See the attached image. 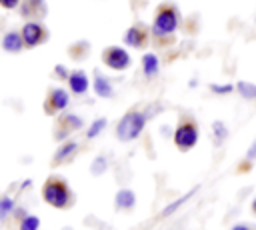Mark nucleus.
Here are the masks:
<instances>
[{
  "label": "nucleus",
  "mask_w": 256,
  "mask_h": 230,
  "mask_svg": "<svg viewBox=\"0 0 256 230\" xmlns=\"http://www.w3.org/2000/svg\"><path fill=\"white\" fill-rule=\"evenodd\" d=\"M180 24V16H178V10L174 6H162L156 16H154V22H152V34L158 36V38H164V36H170L176 32Z\"/></svg>",
  "instance_id": "f257e3e1"
},
{
  "label": "nucleus",
  "mask_w": 256,
  "mask_h": 230,
  "mask_svg": "<svg viewBox=\"0 0 256 230\" xmlns=\"http://www.w3.org/2000/svg\"><path fill=\"white\" fill-rule=\"evenodd\" d=\"M144 114L140 112H128L122 116L120 124H118V138L120 140H134L136 136H140L142 128H144Z\"/></svg>",
  "instance_id": "f03ea898"
},
{
  "label": "nucleus",
  "mask_w": 256,
  "mask_h": 230,
  "mask_svg": "<svg viewBox=\"0 0 256 230\" xmlns=\"http://www.w3.org/2000/svg\"><path fill=\"white\" fill-rule=\"evenodd\" d=\"M174 142H176V146L182 152L194 148L196 142H198V128H196V124L194 122H182L176 128V132H174Z\"/></svg>",
  "instance_id": "7ed1b4c3"
},
{
  "label": "nucleus",
  "mask_w": 256,
  "mask_h": 230,
  "mask_svg": "<svg viewBox=\"0 0 256 230\" xmlns=\"http://www.w3.org/2000/svg\"><path fill=\"white\" fill-rule=\"evenodd\" d=\"M104 64L112 70H124V68L130 66V54L124 48H118V46L106 48L104 50Z\"/></svg>",
  "instance_id": "20e7f679"
},
{
  "label": "nucleus",
  "mask_w": 256,
  "mask_h": 230,
  "mask_svg": "<svg viewBox=\"0 0 256 230\" xmlns=\"http://www.w3.org/2000/svg\"><path fill=\"white\" fill-rule=\"evenodd\" d=\"M44 200L56 208H62L66 202H68V192H66V186L60 184V182H48L44 186Z\"/></svg>",
  "instance_id": "39448f33"
},
{
  "label": "nucleus",
  "mask_w": 256,
  "mask_h": 230,
  "mask_svg": "<svg viewBox=\"0 0 256 230\" xmlns=\"http://www.w3.org/2000/svg\"><path fill=\"white\" fill-rule=\"evenodd\" d=\"M20 34H22V40L26 46H36L44 40V28L38 22H26Z\"/></svg>",
  "instance_id": "423d86ee"
},
{
  "label": "nucleus",
  "mask_w": 256,
  "mask_h": 230,
  "mask_svg": "<svg viewBox=\"0 0 256 230\" xmlns=\"http://www.w3.org/2000/svg\"><path fill=\"white\" fill-rule=\"evenodd\" d=\"M144 40H146V32H144L140 26H132V28H128L126 34H124V42H126L128 46H134V48H140V46L144 44Z\"/></svg>",
  "instance_id": "0eeeda50"
},
{
  "label": "nucleus",
  "mask_w": 256,
  "mask_h": 230,
  "mask_svg": "<svg viewBox=\"0 0 256 230\" xmlns=\"http://www.w3.org/2000/svg\"><path fill=\"white\" fill-rule=\"evenodd\" d=\"M22 46H24L22 34H18V32H8V34H4V38H2V48H4L6 52H20Z\"/></svg>",
  "instance_id": "6e6552de"
},
{
  "label": "nucleus",
  "mask_w": 256,
  "mask_h": 230,
  "mask_svg": "<svg viewBox=\"0 0 256 230\" xmlns=\"http://www.w3.org/2000/svg\"><path fill=\"white\" fill-rule=\"evenodd\" d=\"M68 82H70L72 92H76V94H84L86 88H88V78H86L84 72H74V74L68 78Z\"/></svg>",
  "instance_id": "1a4fd4ad"
},
{
  "label": "nucleus",
  "mask_w": 256,
  "mask_h": 230,
  "mask_svg": "<svg viewBox=\"0 0 256 230\" xmlns=\"http://www.w3.org/2000/svg\"><path fill=\"white\" fill-rule=\"evenodd\" d=\"M94 92H96L98 96H102V98L112 96V84L108 82L106 76H102V74H96V76H94Z\"/></svg>",
  "instance_id": "9d476101"
},
{
  "label": "nucleus",
  "mask_w": 256,
  "mask_h": 230,
  "mask_svg": "<svg viewBox=\"0 0 256 230\" xmlns=\"http://www.w3.org/2000/svg\"><path fill=\"white\" fill-rule=\"evenodd\" d=\"M142 68H144V74L146 76H156L158 74V68H160V62L156 58V54L148 52L142 56Z\"/></svg>",
  "instance_id": "9b49d317"
},
{
  "label": "nucleus",
  "mask_w": 256,
  "mask_h": 230,
  "mask_svg": "<svg viewBox=\"0 0 256 230\" xmlns=\"http://www.w3.org/2000/svg\"><path fill=\"white\" fill-rule=\"evenodd\" d=\"M236 92H238L244 100H256V84H254V82L238 80V82H236Z\"/></svg>",
  "instance_id": "f8f14e48"
},
{
  "label": "nucleus",
  "mask_w": 256,
  "mask_h": 230,
  "mask_svg": "<svg viewBox=\"0 0 256 230\" xmlns=\"http://www.w3.org/2000/svg\"><path fill=\"white\" fill-rule=\"evenodd\" d=\"M134 202H136V198H134V192H130V190H120V192L116 194V204H118V208H132Z\"/></svg>",
  "instance_id": "ddd939ff"
},
{
  "label": "nucleus",
  "mask_w": 256,
  "mask_h": 230,
  "mask_svg": "<svg viewBox=\"0 0 256 230\" xmlns=\"http://www.w3.org/2000/svg\"><path fill=\"white\" fill-rule=\"evenodd\" d=\"M50 102H52V108L54 110H62L68 104V94L64 90H54L52 96H50Z\"/></svg>",
  "instance_id": "4468645a"
},
{
  "label": "nucleus",
  "mask_w": 256,
  "mask_h": 230,
  "mask_svg": "<svg viewBox=\"0 0 256 230\" xmlns=\"http://www.w3.org/2000/svg\"><path fill=\"white\" fill-rule=\"evenodd\" d=\"M212 132H214V138H216L218 144H222V142L226 140V136H228V128H226V124L220 122V120H216V122L212 124Z\"/></svg>",
  "instance_id": "2eb2a0df"
},
{
  "label": "nucleus",
  "mask_w": 256,
  "mask_h": 230,
  "mask_svg": "<svg viewBox=\"0 0 256 230\" xmlns=\"http://www.w3.org/2000/svg\"><path fill=\"white\" fill-rule=\"evenodd\" d=\"M194 192H196V188H192V190H190V192H188V194H184V196H180V198H178V200H176V202H172V204H170V206H166V208H164V212H162V214H164V216H168V214H172V212H174V210H176V208H180V206H182V204H184V202H186V200H188V198H190V196H192V194H194Z\"/></svg>",
  "instance_id": "dca6fc26"
},
{
  "label": "nucleus",
  "mask_w": 256,
  "mask_h": 230,
  "mask_svg": "<svg viewBox=\"0 0 256 230\" xmlns=\"http://www.w3.org/2000/svg\"><path fill=\"white\" fill-rule=\"evenodd\" d=\"M210 90H212L214 94L224 96V94L234 92V90H236V84H210Z\"/></svg>",
  "instance_id": "f3484780"
},
{
  "label": "nucleus",
  "mask_w": 256,
  "mask_h": 230,
  "mask_svg": "<svg viewBox=\"0 0 256 230\" xmlns=\"http://www.w3.org/2000/svg\"><path fill=\"white\" fill-rule=\"evenodd\" d=\"M38 226H40V220L36 216H26L20 224V230H38Z\"/></svg>",
  "instance_id": "a211bd4d"
},
{
  "label": "nucleus",
  "mask_w": 256,
  "mask_h": 230,
  "mask_svg": "<svg viewBox=\"0 0 256 230\" xmlns=\"http://www.w3.org/2000/svg\"><path fill=\"white\" fill-rule=\"evenodd\" d=\"M74 150H76V142H68V144H64V146L56 152V160L60 162L62 158H66V156H68L70 152H74Z\"/></svg>",
  "instance_id": "6ab92c4d"
},
{
  "label": "nucleus",
  "mask_w": 256,
  "mask_h": 230,
  "mask_svg": "<svg viewBox=\"0 0 256 230\" xmlns=\"http://www.w3.org/2000/svg\"><path fill=\"white\" fill-rule=\"evenodd\" d=\"M12 206H14V204H12L10 198H2V200H0V220L8 216V212L12 210Z\"/></svg>",
  "instance_id": "aec40b11"
},
{
  "label": "nucleus",
  "mask_w": 256,
  "mask_h": 230,
  "mask_svg": "<svg viewBox=\"0 0 256 230\" xmlns=\"http://www.w3.org/2000/svg\"><path fill=\"white\" fill-rule=\"evenodd\" d=\"M104 124H106V120L104 118H100V120H96L92 126H90V130H88V138H92V136H96L102 128H104Z\"/></svg>",
  "instance_id": "412c9836"
},
{
  "label": "nucleus",
  "mask_w": 256,
  "mask_h": 230,
  "mask_svg": "<svg viewBox=\"0 0 256 230\" xmlns=\"http://www.w3.org/2000/svg\"><path fill=\"white\" fill-rule=\"evenodd\" d=\"M104 166H106L104 158H98V160H94V164H92V172H94V174H100V172L104 170Z\"/></svg>",
  "instance_id": "4be33fe9"
},
{
  "label": "nucleus",
  "mask_w": 256,
  "mask_h": 230,
  "mask_svg": "<svg viewBox=\"0 0 256 230\" xmlns=\"http://www.w3.org/2000/svg\"><path fill=\"white\" fill-rule=\"evenodd\" d=\"M230 230H256V226H252V224H246V222H240V224H234Z\"/></svg>",
  "instance_id": "5701e85b"
},
{
  "label": "nucleus",
  "mask_w": 256,
  "mask_h": 230,
  "mask_svg": "<svg viewBox=\"0 0 256 230\" xmlns=\"http://www.w3.org/2000/svg\"><path fill=\"white\" fill-rule=\"evenodd\" d=\"M246 160H250V162H252V160H256V140H254V142H252V146L248 148V152H246Z\"/></svg>",
  "instance_id": "b1692460"
},
{
  "label": "nucleus",
  "mask_w": 256,
  "mask_h": 230,
  "mask_svg": "<svg viewBox=\"0 0 256 230\" xmlns=\"http://www.w3.org/2000/svg\"><path fill=\"white\" fill-rule=\"evenodd\" d=\"M0 6H4V8H16L18 6V0H0Z\"/></svg>",
  "instance_id": "393cba45"
},
{
  "label": "nucleus",
  "mask_w": 256,
  "mask_h": 230,
  "mask_svg": "<svg viewBox=\"0 0 256 230\" xmlns=\"http://www.w3.org/2000/svg\"><path fill=\"white\" fill-rule=\"evenodd\" d=\"M250 208H252V212H254V214H256V198H254V200H252V204H250Z\"/></svg>",
  "instance_id": "a878e982"
},
{
  "label": "nucleus",
  "mask_w": 256,
  "mask_h": 230,
  "mask_svg": "<svg viewBox=\"0 0 256 230\" xmlns=\"http://www.w3.org/2000/svg\"><path fill=\"white\" fill-rule=\"evenodd\" d=\"M254 20H256V16H254Z\"/></svg>",
  "instance_id": "bb28decb"
}]
</instances>
